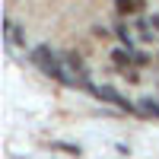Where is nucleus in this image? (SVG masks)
Masks as SVG:
<instances>
[{"instance_id": "1", "label": "nucleus", "mask_w": 159, "mask_h": 159, "mask_svg": "<svg viewBox=\"0 0 159 159\" xmlns=\"http://www.w3.org/2000/svg\"><path fill=\"white\" fill-rule=\"evenodd\" d=\"M29 61H32L45 76H51L54 83L67 86V89H83V86H80V80L70 73V67L64 64V54H57L51 45H35V48H29Z\"/></svg>"}, {"instance_id": "2", "label": "nucleus", "mask_w": 159, "mask_h": 159, "mask_svg": "<svg viewBox=\"0 0 159 159\" xmlns=\"http://www.w3.org/2000/svg\"><path fill=\"white\" fill-rule=\"evenodd\" d=\"M89 92H92V96H96L99 102H105V105H115V108H121V111H127V115H143L137 102L124 99L121 92H118V89H111L108 83H102V86H96V83H92V89H89Z\"/></svg>"}, {"instance_id": "3", "label": "nucleus", "mask_w": 159, "mask_h": 159, "mask_svg": "<svg viewBox=\"0 0 159 159\" xmlns=\"http://www.w3.org/2000/svg\"><path fill=\"white\" fill-rule=\"evenodd\" d=\"M143 10H147V0H115V13L118 16H143Z\"/></svg>"}, {"instance_id": "4", "label": "nucleus", "mask_w": 159, "mask_h": 159, "mask_svg": "<svg viewBox=\"0 0 159 159\" xmlns=\"http://www.w3.org/2000/svg\"><path fill=\"white\" fill-rule=\"evenodd\" d=\"M3 32H7V42H13V45L25 48V32L16 25V19H7V22H3Z\"/></svg>"}, {"instance_id": "5", "label": "nucleus", "mask_w": 159, "mask_h": 159, "mask_svg": "<svg viewBox=\"0 0 159 159\" xmlns=\"http://www.w3.org/2000/svg\"><path fill=\"white\" fill-rule=\"evenodd\" d=\"M115 35H118V42H121L124 48H130V51H137V45H134V35H130V29L124 22H115Z\"/></svg>"}, {"instance_id": "6", "label": "nucleus", "mask_w": 159, "mask_h": 159, "mask_svg": "<svg viewBox=\"0 0 159 159\" xmlns=\"http://www.w3.org/2000/svg\"><path fill=\"white\" fill-rule=\"evenodd\" d=\"M137 105H140V111H143V115L159 118V102H156L153 96H140V99H137Z\"/></svg>"}, {"instance_id": "7", "label": "nucleus", "mask_w": 159, "mask_h": 159, "mask_svg": "<svg viewBox=\"0 0 159 159\" xmlns=\"http://www.w3.org/2000/svg\"><path fill=\"white\" fill-rule=\"evenodd\" d=\"M51 147L67 153V156H83V147H80V143H51Z\"/></svg>"}, {"instance_id": "8", "label": "nucleus", "mask_w": 159, "mask_h": 159, "mask_svg": "<svg viewBox=\"0 0 159 159\" xmlns=\"http://www.w3.org/2000/svg\"><path fill=\"white\" fill-rule=\"evenodd\" d=\"M124 76H127V83H140V73H137V67H127V70H124Z\"/></svg>"}, {"instance_id": "9", "label": "nucleus", "mask_w": 159, "mask_h": 159, "mask_svg": "<svg viewBox=\"0 0 159 159\" xmlns=\"http://www.w3.org/2000/svg\"><path fill=\"white\" fill-rule=\"evenodd\" d=\"M150 25H153V29L159 32V13H153V16H150Z\"/></svg>"}]
</instances>
